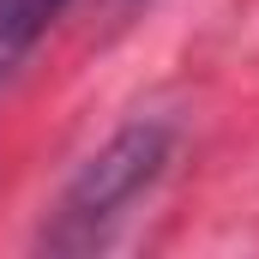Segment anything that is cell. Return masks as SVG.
I'll return each instance as SVG.
<instances>
[{
    "label": "cell",
    "mask_w": 259,
    "mask_h": 259,
    "mask_svg": "<svg viewBox=\"0 0 259 259\" xmlns=\"http://www.w3.org/2000/svg\"><path fill=\"white\" fill-rule=\"evenodd\" d=\"M175 157V127L169 121H133L109 145H97L78 175L61 187L55 217L42 223V247L49 253H97L115 241V229L133 217V205L169 175Z\"/></svg>",
    "instance_id": "1"
},
{
    "label": "cell",
    "mask_w": 259,
    "mask_h": 259,
    "mask_svg": "<svg viewBox=\"0 0 259 259\" xmlns=\"http://www.w3.org/2000/svg\"><path fill=\"white\" fill-rule=\"evenodd\" d=\"M66 12V0H0V84L36 55L49 24Z\"/></svg>",
    "instance_id": "2"
}]
</instances>
